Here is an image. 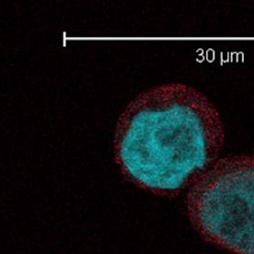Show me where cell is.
Here are the masks:
<instances>
[{"instance_id": "1", "label": "cell", "mask_w": 254, "mask_h": 254, "mask_svg": "<svg viewBox=\"0 0 254 254\" xmlns=\"http://www.w3.org/2000/svg\"><path fill=\"white\" fill-rule=\"evenodd\" d=\"M226 127L206 93L185 82L139 92L117 118L114 159L133 185L159 196L188 189L221 154Z\"/></svg>"}, {"instance_id": "2", "label": "cell", "mask_w": 254, "mask_h": 254, "mask_svg": "<svg viewBox=\"0 0 254 254\" xmlns=\"http://www.w3.org/2000/svg\"><path fill=\"white\" fill-rule=\"evenodd\" d=\"M254 157L219 156L189 186L188 216L208 242L235 254H254Z\"/></svg>"}]
</instances>
